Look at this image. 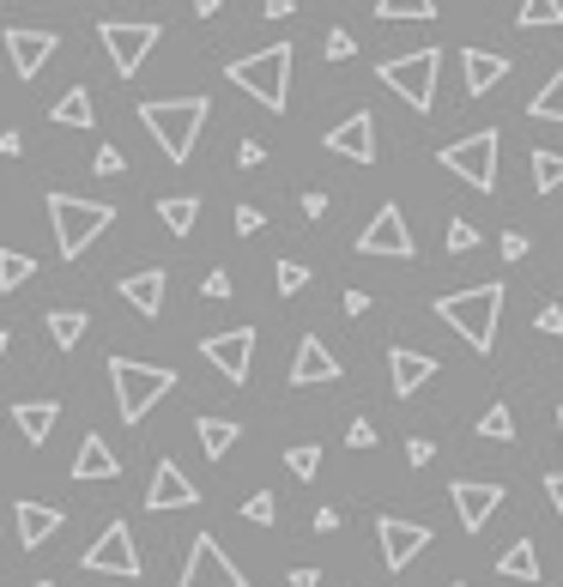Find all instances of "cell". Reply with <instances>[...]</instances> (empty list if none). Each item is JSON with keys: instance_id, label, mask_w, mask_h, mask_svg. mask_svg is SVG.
Here are the masks:
<instances>
[{"instance_id": "cell-33", "label": "cell", "mask_w": 563, "mask_h": 587, "mask_svg": "<svg viewBox=\"0 0 563 587\" xmlns=\"http://www.w3.org/2000/svg\"><path fill=\"white\" fill-rule=\"evenodd\" d=\"M31 273H37V261H31V254H19V249H0V291H19Z\"/></svg>"}, {"instance_id": "cell-53", "label": "cell", "mask_w": 563, "mask_h": 587, "mask_svg": "<svg viewBox=\"0 0 563 587\" xmlns=\"http://www.w3.org/2000/svg\"><path fill=\"white\" fill-rule=\"evenodd\" d=\"M340 527V509H315V533H334Z\"/></svg>"}, {"instance_id": "cell-45", "label": "cell", "mask_w": 563, "mask_h": 587, "mask_svg": "<svg viewBox=\"0 0 563 587\" xmlns=\"http://www.w3.org/2000/svg\"><path fill=\"white\" fill-rule=\"evenodd\" d=\"M261 158H267V146H261V139H242V146H237V164H242V170H254Z\"/></svg>"}, {"instance_id": "cell-19", "label": "cell", "mask_w": 563, "mask_h": 587, "mask_svg": "<svg viewBox=\"0 0 563 587\" xmlns=\"http://www.w3.org/2000/svg\"><path fill=\"white\" fill-rule=\"evenodd\" d=\"M497 80H509V55H491V49H460V85H467V97H484Z\"/></svg>"}, {"instance_id": "cell-56", "label": "cell", "mask_w": 563, "mask_h": 587, "mask_svg": "<svg viewBox=\"0 0 563 587\" xmlns=\"http://www.w3.org/2000/svg\"><path fill=\"white\" fill-rule=\"evenodd\" d=\"M219 7H225V0H195V12H200V19H212Z\"/></svg>"}, {"instance_id": "cell-58", "label": "cell", "mask_w": 563, "mask_h": 587, "mask_svg": "<svg viewBox=\"0 0 563 587\" xmlns=\"http://www.w3.org/2000/svg\"><path fill=\"white\" fill-rule=\"evenodd\" d=\"M557 437H563V412H557Z\"/></svg>"}, {"instance_id": "cell-51", "label": "cell", "mask_w": 563, "mask_h": 587, "mask_svg": "<svg viewBox=\"0 0 563 587\" xmlns=\"http://www.w3.org/2000/svg\"><path fill=\"white\" fill-rule=\"evenodd\" d=\"M364 310H369V291L352 285V291H345V315H364Z\"/></svg>"}, {"instance_id": "cell-47", "label": "cell", "mask_w": 563, "mask_h": 587, "mask_svg": "<svg viewBox=\"0 0 563 587\" xmlns=\"http://www.w3.org/2000/svg\"><path fill=\"white\" fill-rule=\"evenodd\" d=\"M503 261H528V237L521 231H503Z\"/></svg>"}, {"instance_id": "cell-2", "label": "cell", "mask_w": 563, "mask_h": 587, "mask_svg": "<svg viewBox=\"0 0 563 587\" xmlns=\"http://www.w3.org/2000/svg\"><path fill=\"white\" fill-rule=\"evenodd\" d=\"M503 285H472V291H455V297H437V315L467 339L472 352H491L497 346V322H503Z\"/></svg>"}, {"instance_id": "cell-9", "label": "cell", "mask_w": 563, "mask_h": 587, "mask_svg": "<svg viewBox=\"0 0 563 587\" xmlns=\"http://www.w3.org/2000/svg\"><path fill=\"white\" fill-rule=\"evenodd\" d=\"M176 587H249V576L230 564L225 545L212 539V533H200V539L188 545V564H183V581Z\"/></svg>"}, {"instance_id": "cell-29", "label": "cell", "mask_w": 563, "mask_h": 587, "mask_svg": "<svg viewBox=\"0 0 563 587\" xmlns=\"http://www.w3.org/2000/svg\"><path fill=\"white\" fill-rule=\"evenodd\" d=\"M85 327H92V322H85V310H55V315H49V339H55L61 352H73V346H80V339H85Z\"/></svg>"}, {"instance_id": "cell-60", "label": "cell", "mask_w": 563, "mask_h": 587, "mask_svg": "<svg viewBox=\"0 0 563 587\" xmlns=\"http://www.w3.org/2000/svg\"><path fill=\"white\" fill-rule=\"evenodd\" d=\"M31 587H49V581H31Z\"/></svg>"}, {"instance_id": "cell-17", "label": "cell", "mask_w": 563, "mask_h": 587, "mask_svg": "<svg viewBox=\"0 0 563 587\" xmlns=\"http://www.w3.org/2000/svg\"><path fill=\"white\" fill-rule=\"evenodd\" d=\"M315 381H340V357L327 352L315 334H303L298 357H291V388H315Z\"/></svg>"}, {"instance_id": "cell-48", "label": "cell", "mask_w": 563, "mask_h": 587, "mask_svg": "<svg viewBox=\"0 0 563 587\" xmlns=\"http://www.w3.org/2000/svg\"><path fill=\"white\" fill-rule=\"evenodd\" d=\"M200 291H207L212 303H219V297H230V273H225V266H219V273H207V285H200Z\"/></svg>"}, {"instance_id": "cell-20", "label": "cell", "mask_w": 563, "mask_h": 587, "mask_svg": "<svg viewBox=\"0 0 563 587\" xmlns=\"http://www.w3.org/2000/svg\"><path fill=\"white\" fill-rule=\"evenodd\" d=\"M388 376H394V394H400V400H413V394L437 376V357H425V352H413V346H394L388 352Z\"/></svg>"}, {"instance_id": "cell-41", "label": "cell", "mask_w": 563, "mask_h": 587, "mask_svg": "<svg viewBox=\"0 0 563 587\" xmlns=\"http://www.w3.org/2000/svg\"><path fill=\"white\" fill-rule=\"evenodd\" d=\"M345 442H352V449H376V424H369V418H352Z\"/></svg>"}, {"instance_id": "cell-50", "label": "cell", "mask_w": 563, "mask_h": 587, "mask_svg": "<svg viewBox=\"0 0 563 587\" xmlns=\"http://www.w3.org/2000/svg\"><path fill=\"white\" fill-rule=\"evenodd\" d=\"M545 496H552L557 521H563V472H545Z\"/></svg>"}, {"instance_id": "cell-30", "label": "cell", "mask_w": 563, "mask_h": 587, "mask_svg": "<svg viewBox=\"0 0 563 587\" xmlns=\"http://www.w3.org/2000/svg\"><path fill=\"white\" fill-rule=\"evenodd\" d=\"M528 109H533L540 122H563V67L540 85V92H533V104H528Z\"/></svg>"}, {"instance_id": "cell-52", "label": "cell", "mask_w": 563, "mask_h": 587, "mask_svg": "<svg viewBox=\"0 0 563 587\" xmlns=\"http://www.w3.org/2000/svg\"><path fill=\"white\" fill-rule=\"evenodd\" d=\"M261 12H267V19H291V12H298V0H267Z\"/></svg>"}, {"instance_id": "cell-37", "label": "cell", "mask_w": 563, "mask_h": 587, "mask_svg": "<svg viewBox=\"0 0 563 587\" xmlns=\"http://www.w3.org/2000/svg\"><path fill=\"white\" fill-rule=\"evenodd\" d=\"M242 521H254V527H273V521H279V503H273V491H254L249 503H242Z\"/></svg>"}, {"instance_id": "cell-54", "label": "cell", "mask_w": 563, "mask_h": 587, "mask_svg": "<svg viewBox=\"0 0 563 587\" xmlns=\"http://www.w3.org/2000/svg\"><path fill=\"white\" fill-rule=\"evenodd\" d=\"M327 212V195H303V219H322Z\"/></svg>"}, {"instance_id": "cell-25", "label": "cell", "mask_w": 563, "mask_h": 587, "mask_svg": "<svg viewBox=\"0 0 563 587\" xmlns=\"http://www.w3.org/2000/svg\"><path fill=\"white\" fill-rule=\"evenodd\" d=\"M158 219H164V231H170V237H188L200 224V200L195 195H164L158 200Z\"/></svg>"}, {"instance_id": "cell-24", "label": "cell", "mask_w": 563, "mask_h": 587, "mask_svg": "<svg viewBox=\"0 0 563 587\" xmlns=\"http://www.w3.org/2000/svg\"><path fill=\"white\" fill-rule=\"evenodd\" d=\"M61 533V509H49V503H19V539L31 545H49Z\"/></svg>"}, {"instance_id": "cell-3", "label": "cell", "mask_w": 563, "mask_h": 587, "mask_svg": "<svg viewBox=\"0 0 563 587\" xmlns=\"http://www.w3.org/2000/svg\"><path fill=\"white\" fill-rule=\"evenodd\" d=\"M110 388H115V412H122V424H139V418L176 388V369L134 364V357H110Z\"/></svg>"}, {"instance_id": "cell-57", "label": "cell", "mask_w": 563, "mask_h": 587, "mask_svg": "<svg viewBox=\"0 0 563 587\" xmlns=\"http://www.w3.org/2000/svg\"><path fill=\"white\" fill-rule=\"evenodd\" d=\"M7 346H12V339H7V334H0V357H7Z\"/></svg>"}, {"instance_id": "cell-40", "label": "cell", "mask_w": 563, "mask_h": 587, "mask_svg": "<svg viewBox=\"0 0 563 587\" xmlns=\"http://www.w3.org/2000/svg\"><path fill=\"white\" fill-rule=\"evenodd\" d=\"M352 55H357L352 31H340V24H334V31H327V61H352Z\"/></svg>"}, {"instance_id": "cell-23", "label": "cell", "mask_w": 563, "mask_h": 587, "mask_svg": "<svg viewBox=\"0 0 563 587\" xmlns=\"http://www.w3.org/2000/svg\"><path fill=\"white\" fill-rule=\"evenodd\" d=\"M164 285H170V279H164V266H146V273H127L122 279V297L134 303L139 315H158L164 310Z\"/></svg>"}, {"instance_id": "cell-12", "label": "cell", "mask_w": 563, "mask_h": 587, "mask_svg": "<svg viewBox=\"0 0 563 587\" xmlns=\"http://www.w3.org/2000/svg\"><path fill=\"white\" fill-rule=\"evenodd\" d=\"M200 352H207V364L219 369L225 381H249V369H254V327L207 334V339H200Z\"/></svg>"}, {"instance_id": "cell-59", "label": "cell", "mask_w": 563, "mask_h": 587, "mask_svg": "<svg viewBox=\"0 0 563 587\" xmlns=\"http://www.w3.org/2000/svg\"><path fill=\"white\" fill-rule=\"evenodd\" d=\"M449 587H467V581H449Z\"/></svg>"}, {"instance_id": "cell-43", "label": "cell", "mask_w": 563, "mask_h": 587, "mask_svg": "<svg viewBox=\"0 0 563 587\" xmlns=\"http://www.w3.org/2000/svg\"><path fill=\"white\" fill-rule=\"evenodd\" d=\"M533 327H540V334H563V310H557V303H545V310L533 315Z\"/></svg>"}, {"instance_id": "cell-14", "label": "cell", "mask_w": 563, "mask_h": 587, "mask_svg": "<svg viewBox=\"0 0 563 587\" xmlns=\"http://www.w3.org/2000/svg\"><path fill=\"white\" fill-rule=\"evenodd\" d=\"M449 496H455V515H460V527L467 533H479L484 521L497 515V509H503V484H484V479H455L449 484Z\"/></svg>"}, {"instance_id": "cell-55", "label": "cell", "mask_w": 563, "mask_h": 587, "mask_svg": "<svg viewBox=\"0 0 563 587\" xmlns=\"http://www.w3.org/2000/svg\"><path fill=\"white\" fill-rule=\"evenodd\" d=\"M291 587H322V569H291Z\"/></svg>"}, {"instance_id": "cell-21", "label": "cell", "mask_w": 563, "mask_h": 587, "mask_svg": "<svg viewBox=\"0 0 563 587\" xmlns=\"http://www.w3.org/2000/svg\"><path fill=\"white\" fill-rule=\"evenodd\" d=\"M122 472V461H115V449L97 430H85V442H80V454H73V479H115Z\"/></svg>"}, {"instance_id": "cell-35", "label": "cell", "mask_w": 563, "mask_h": 587, "mask_svg": "<svg viewBox=\"0 0 563 587\" xmlns=\"http://www.w3.org/2000/svg\"><path fill=\"white\" fill-rule=\"evenodd\" d=\"M430 0H376V19H430Z\"/></svg>"}, {"instance_id": "cell-49", "label": "cell", "mask_w": 563, "mask_h": 587, "mask_svg": "<svg viewBox=\"0 0 563 587\" xmlns=\"http://www.w3.org/2000/svg\"><path fill=\"white\" fill-rule=\"evenodd\" d=\"M19 151H24V134H19V127H7V134H0V158H19Z\"/></svg>"}, {"instance_id": "cell-27", "label": "cell", "mask_w": 563, "mask_h": 587, "mask_svg": "<svg viewBox=\"0 0 563 587\" xmlns=\"http://www.w3.org/2000/svg\"><path fill=\"white\" fill-rule=\"evenodd\" d=\"M497 576L509 581H540V552H533V539H515L503 557H497Z\"/></svg>"}, {"instance_id": "cell-15", "label": "cell", "mask_w": 563, "mask_h": 587, "mask_svg": "<svg viewBox=\"0 0 563 587\" xmlns=\"http://www.w3.org/2000/svg\"><path fill=\"white\" fill-rule=\"evenodd\" d=\"M55 49H61L55 31H24V24L7 31V55H12V73H19V80H37V73L55 61Z\"/></svg>"}, {"instance_id": "cell-39", "label": "cell", "mask_w": 563, "mask_h": 587, "mask_svg": "<svg viewBox=\"0 0 563 587\" xmlns=\"http://www.w3.org/2000/svg\"><path fill=\"white\" fill-rule=\"evenodd\" d=\"M467 249H479V224H472V219H449V254H467Z\"/></svg>"}, {"instance_id": "cell-34", "label": "cell", "mask_w": 563, "mask_h": 587, "mask_svg": "<svg viewBox=\"0 0 563 587\" xmlns=\"http://www.w3.org/2000/svg\"><path fill=\"white\" fill-rule=\"evenodd\" d=\"M479 437H484V442H509V437H515V418H509V406H491V412L479 418Z\"/></svg>"}, {"instance_id": "cell-38", "label": "cell", "mask_w": 563, "mask_h": 587, "mask_svg": "<svg viewBox=\"0 0 563 587\" xmlns=\"http://www.w3.org/2000/svg\"><path fill=\"white\" fill-rule=\"evenodd\" d=\"M273 279H279V291H285V297H298V291L310 285V266H303V261H279Z\"/></svg>"}, {"instance_id": "cell-16", "label": "cell", "mask_w": 563, "mask_h": 587, "mask_svg": "<svg viewBox=\"0 0 563 587\" xmlns=\"http://www.w3.org/2000/svg\"><path fill=\"white\" fill-rule=\"evenodd\" d=\"M195 503H200V491L188 484V472L176 461H158V472H152V484H146V509H152V515H164V509H195Z\"/></svg>"}, {"instance_id": "cell-8", "label": "cell", "mask_w": 563, "mask_h": 587, "mask_svg": "<svg viewBox=\"0 0 563 587\" xmlns=\"http://www.w3.org/2000/svg\"><path fill=\"white\" fill-rule=\"evenodd\" d=\"M85 576H122V581H139V552H134V527L127 521H110L92 545H85Z\"/></svg>"}, {"instance_id": "cell-28", "label": "cell", "mask_w": 563, "mask_h": 587, "mask_svg": "<svg viewBox=\"0 0 563 587\" xmlns=\"http://www.w3.org/2000/svg\"><path fill=\"white\" fill-rule=\"evenodd\" d=\"M195 437H200V449H207V461H225V454L237 449V437H242V430L230 424V418H200V424H195Z\"/></svg>"}, {"instance_id": "cell-13", "label": "cell", "mask_w": 563, "mask_h": 587, "mask_svg": "<svg viewBox=\"0 0 563 587\" xmlns=\"http://www.w3.org/2000/svg\"><path fill=\"white\" fill-rule=\"evenodd\" d=\"M376 539H382V564L400 576V569L430 545V527H418V521H400V515H382V521H376Z\"/></svg>"}, {"instance_id": "cell-1", "label": "cell", "mask_w": 563, "mask_h": 587, "mask_svg": "<svg viewBox=\"0 0 563 587\" xmlns=\"http://www.w3.org/2000/svg\"><path fill=\"white\" fill-rule=\"evenodd\" d=\"M139 122H146V134L158 139L164 158L188 164L195 158L200 127H207V97H152V104H139Z\"/></svg>"}, {"instance_id": "cell-6", "label": "cell", "mask_w": 563, "mask_h": 587, "mask_svg": "<svg viewBox=\"0 0 563 587\" xmlns=\"http://www.w3.org/2000/svg\"><path fill=\"white\" fill-rule=\"evenodd\" d=\"M437 73H442V49H413V55H388L376 67V80L388 85V92H400L406 104L425 116V109H437Z\"/></svg>"}, {"instance_id": "cell-36", "label": "cell", "mask_w": 563, "mask_h": 587, "mask_svg": "<svg viewBox=\"0 0 563 587\" xmlns=\"http://www.w3.org/2000/svg\"><path fill=\"white\" fill-rule=\"evenodd\" d=\"M285 467L298 472V479H315V472H322V449H315V442H298V449H285Z\"/></svg>"}, {"instance_id": "cell-10", "label": "cell", "mask_w": 563, "mask_h": 587, "mask_svg": "<svg viewBox=\"0 0 563 587\" xmlns=\"http://www.w3.org/2000/svg\"><path fill=\"white\" fill-rule=\"evenodd\" d=\"M97 36H104L115 73H122V80H134V73L146 67V55L158 49V36H164V31H158V24H122V19H110Z\"/></svg>"}, {"instance_id": "cell-18", "label": "cell", "mask_w": 563, "mask_h": 587, "mask_svg": "<svg viewBox=\"0 0 563 587\" xmlns=\"http://www.w3.org/2000/svg\"><path fill=\"white\" fill-rule=\"evenodd\" d=\"M327 151H340V158H352V164H376V116L357 109L352 122H340L334 134H327Z\"/></svg>"}, {"instance_id": "cell-44", "label": "cell", "mask_w": 563, "mask_h": 587, "mask_svg": "<svg viewBox=\"0 0 563 587\" xmlns=\"http://www.w3.org/2000/svg\"><path fill=\"white\" fill-rule=\"evenodd\" d=\"M92 170H97V176H122V151H115V146H104V151L92 158Z\"/></svg>"}, {"instance_id": "cell-26", "label": "cell", "mask_w": 563, "mask_h": 587, "mask_svg": "<svg viewBox=\"0 0 563 587\" xmlns=\"http://www.w3.org/2000/svg\"><path fill=\"white\" fill-rule=\"evenodd\" d=\"M55 116V127H92L97 122V104H92V92L85 85H73V92H61V104L49 109Z\"/></svg>"}, {"instance_id": "cell-5", "label": "cell", "mask_w": 563, "mask_h": 587, "mask_svg": "<svg viewBox=\"0 0 563 587\" xmlns=\"http://www.w3.org/2000/svg\"><path fill=\"white\" fill-rule=\"evenodd\" d=\"M49 224H55V249L73 261L115 224V207L110 200H80V195H49Z\"/></svg>"}, {"instance_id": "cell-32", "label": "cell", "mask_w": 563, "mask_h": 587, "mask_svg": "<svg viewBox=\"0 0 563 587\" xmlns=\"http://www.w3.org/2000/svg\"><path fill=\"white\" fill-rule=\"evenodd\" d=\"M515 24H521V31H540V24H563V0H521Z\"/></svg>"}, {"instance_id": "cell-11", "label": "cell", "mask_w": 563, "mask_h": 587, "mask_svg": "<svg viewBox=\"0 0 563 587\" xmlns=\"http://www.w3.org/2000/svg\"><path fill=\"white\" fill-rule=\"evenodd\" d=\"M357 254H376V261H406V254H413V231H406L400 207H382L376 219L357 231Z\"/></svg>"}, {"instance_id": "cell-46", "label": "cell", "mask_w": 563, "mask_h": 587, "mask_svg": "<svg viewBox=\"0 0 563 587\" xmlns=\"http://www.w3.org/2000/svg\"><path fill=\"white\" fill-rule=\"evenodd\" d=\"M430 454H437V442H425V437L406 442V461H413V467H430Z\"/></svg>"}, {"instance_id": "cell-22", "label": "cell", "mask_w": 563, "mask_h": 587, "mask_svg": "<svg viewBox=\"0 0 563 587\" xmlns=\"http://www.w3.org/2000/svg\"><path fill=\"white\" fill-rule=\"evenodd\" d=\"M55 418H61L55 400H19V406H12V424L24 430V442H31V449H43V442H49Z\"/></svg>"}, {"instance_id": "cell-7", "label": "cell", "mask_w": 563, "mask_h": 587, "mask_svg": "<svg viewBox=\"0 0 563 587\" xmlns=\"http://www.w3.org/2000/svg\"><path fill=\"white\" fill-rule=\"evenodd\" d=\"M437 158H442V170H449V176H460V182H472L479 195H491V188H497V127H484V134L455 139V146H442Z\"/></svg>"}, {"instance_id": "cell-4", "label": "cell", "mask_w": 563, "mask_h": 587, "mask_svg": "<svg viewBox=\"0 0 563 587\" xmlns=\"http://www.w3.org/2000/svg\"><path fill=\"white\" fill-rule=\"evenodd\" d=\"M291 55H298L291 43H273V49H261V55H237L230 61V85H242L254 104L279 116L285 97H291Z\"/></svg>"}, {"instance_id": "cell-31", "label": "cell", "mask_w": 563, "mask_h": 587, "mask_svg": "<svg viewBox=\"0 0 563 587\" xmlns=\"http://www.w3.org/2000/svg\"><path fill=\"white\" fill-rule=\"evenodd\" d=\"M533 188H540V195H552V188H563V151H552V146H540V151H533Z\"/></svg>"}, {"instance_id": "cell-42", "label": "cell", "mask_w": 563, "mask_h": 587, "mask_svg": "<svg viewBox=\"0 0 563 587\" xmlns=\"http://www.w3.org/2000/svg\"><path fill=\"white\" fill-rule=\"evenodd\" d=\"M261 224H267V212H261V207H237V231H242V237H254Z\"/></svg>"}]
</instances>
